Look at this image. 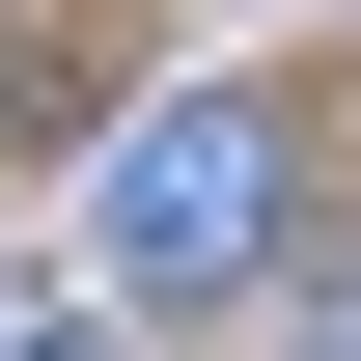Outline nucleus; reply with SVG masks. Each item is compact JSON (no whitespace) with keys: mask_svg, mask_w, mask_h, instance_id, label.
<instances>
[{"mask_svg":"<svg viewBox=\"0 0 361 361\" xmlns=\"http://www.w3.org/2000/svg\"><path fill=\"white\" fill-rule=\"evenodd\" d=\"M278 223H306L278 84H195V111H139V139H111V278H139V306H223Z\"/></svg>","mask_w":361,"mask_h":361,"instance_id":"f257e3e1","label":"nucleus"}]
</instances>
